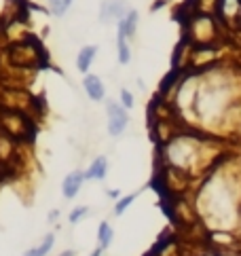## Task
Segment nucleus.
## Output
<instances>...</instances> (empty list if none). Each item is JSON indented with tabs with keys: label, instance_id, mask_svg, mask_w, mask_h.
Wrapping results in <instances>:
<instances>
[{
	"label": "nucleus",
	"instance_id": "nucleus-1",
	"mask_svg": "<svg viewBox=\"0 0 241 256\" xmlns=\"http://www.w3.org/2000/svg\"><path fill=\"white\" fill-rule=\"evenodd\" d=\"M44 53L38 42L34 40H20L8 47V60L17 68H34L42 62Z\"/></svg>",
	"mask_w": 241,
	"mask_h": 256
},
{
	"label": "nucleus",
	"instance_id": "nucleus-2",
	"mask_svg": "<svg viewBox=\"0 0 241 256\" xmlns=\"http://www.w3.org/2000/svg\"><path fill=\"white\" fill-rule=\"evenodd\" d=\"M0 130L8 134L13 140H24L30 136V118L17 108H0Z\"/></svg>",
	"mask_w": 241,
	"mask_h": 256
},
{
	"label": "nucleus",
	"instance_id": "nucleus-3",
	"mask_svg": "<svg viewBox=\"0 0 241 256\" xmlns=\"http://www.w3.org/2000/svg\"><path fill=\"white\" fill-rule=\"evenodd\" d=\"M106 132L110 138H118L123 136L127 125H129V114H127V108L116 102V100H106Z\"/></svg>",
	"mask_w": 241,
	"mask_h": 256
},
{
	"label": "nucleus",
	"instance_id": "nucleus-4",
	"mask_svg": "<svg viewBox=\"0 0 241 256\" xmlns=\"http://www.w3.org/2000/svg\"><path fill=\"white\" fill-rule=\"evenodd\" d=\"M129 13L127 0H102L98 20L102 24H118Z\"/></svg>",
	"mask_w": 241,
	"mask_h": 256
},
{
	"label": "nucleus",
	"instance_id": "nucleus-5",
	"mask_svg": "<svg viewBox=\"0 0 241 256\" xmlns=\"http://www.w3.org/2000/svg\"><path fill=\"white\" fill-rule=\"evenodd\" d=\"M82 89L91 102H104L106 100V85L98 74H85L82 76Z\"/></svg>",
	"mask_w": 241,
	"mask_h": 256
},
{
	"label": "nucleus",
	"instance_id": "nucleus-6",
	"mask_svg": "<svg viewBox=\"0 0 241 256\" xmlns=\"http://www.w3.org/2000/svg\"><path fill=\"white\" fill-rule=\"evenodd\" d=\"M85 182H87L85 172L74 170V172L66 174V178H64V182H62V195L66 197V199H74V197L78 195V190L82 188Z\"/></svg>",
	"mask_w": 241,
	"mask_h": 256
},
{
	"label": "nucleus",
	"instance_id": "nucleus-7",
	"mask_svg": "<svg viewBox=\"0 0 241 256\" xmlns=\"http://www.w3.org/2000/svg\"><path fill=\"white\" fill-rule=\"evenodd\" d=\"M98 51H100L98 44H82V47H80L78 56H76V70L80 72V74H89L91 64L96 62Z\"/></svg>",
	"mask_w": 241,
	"mask_h": 256
},
{
	"label": "nucleus",
	"instance_id": "nucleus-8",
	"mask_svg": "<svg viewBox=\"0 0 241 256\" xmlns=\"http://www.w3.org/2000/svg\"><path fill=\"white\" fill-rule=\"evenodd\" d=\"M138 22H140V13L136 8H129V13L116 24V34H123L125 38H134L138 32Z\"/></svg>",
	"mask_w": 241,
	"mask_h": 256
},
{
	"label": "nucleus",
	"instance_id": "nucleus-9",
	"mask_svg": "<svg viewBox=\"0 0 241 256\" xmlns=\"http://www.w3.org/2000/svg\"><path fill=\"white\" fill-rule=\"evenodd\" d=\"M106 174H108V159L104 157V154H100V157H96L94 161L89 163V168L85 170V178L102 182L106 178Z\"/></svg>",
	"mask_w": 241,
	"mask_h": 256
},
{
	"label": "nucleus",
	"instance_id": "nucleus-10",
	"mask_svg": "<svg viewBox=\"0 0 241 256\" xmlns=\"http://www.w3.org/2000/svg\"><path fill=\"white\" fill-rule=\"evenodd\" d=\"M116 60L120 66H127L132 62V47H129V38L123 34H116Z\"/></svg>",
	"mask_w": 241,
	"mask_h": 256
},
{
	"label": "nucleus",
	"instance_id": "nucleus-11",
	"mask_svg": "<svg viewBox=\"0 0 241 256\" xmlns=\"http://www.w3.org/2000/svg\"><path fill=\"white\" fill-rule=\"evenodd\" d=\"M112 240H114V228H112V224L110 222H100L98 224V246L100 248H104V250H108L110 248V244H112Z\"/></svg>",
	"mask_w": 241,
	"mask_h": 256
},
{
	"label": "nucleus",
	"instance_id": "nucleus-12",
	"mask_svg": "<svg viewBox=\"0 0 241 256\" xmlns=\"http://www.w3.org/2000/svg\"><path fill=\"white\" fill-rule=\"evenodd\" d=\"M53 246H55V235L49 233V235L42 237V242H40L38 246H34V248L26 250L24 256H47V254L53 250Z\"/></svg>",
	"mask_w": 241,
	"mask_h": 256
},
{
	"label": "nucleus",
	"instance_id": "nucleus-13",
	"mask_svg": "<svg viewBox=\"0 0 241 256\" xmlns=\"http://www.w3.org/2000/svg\"><path fill=\"white\" fill-rule=\"evenodd\" d=\"M72 4H74V0H47V8L53 17H66Z\"/></svg>",
	"mask_w": 241,
	"mask_h": 256
},
{
	"label": "nucleus",
	"instance_id": "nucleus-14",
	"mask_svg": "<svg viewBox=\"0 0 241 256\" xmlns=\"http://www.w3.org/2000/svg\"><path fill=\"white\" fill-rule=\"evenodd\" d=\"M136 197H138V193H132V195H127V197H120V199H116V204H114V216H123L125 212H127V208L134 204L136 201Z\"/></svg>",
	"mask_w": 241,
	"mask_h": 256
},
{
	"label": "nucleus",
	"instance_id": "nucleus-15",
	"mask_svg": "<svg viewBox=\"0 0 241 256\" xmlns=\"http://www.w3.org/2000/svg\"><path fill=\"white\" fill-rule=\"evenodd\" d=\"M89 212H91V210H89L87 206H78V208H74L72 212L68 214V222H70V224H78L80 220H85V218L89 216Z\"/></svg>",
	"mask_w": 241,
	"mask_h": 256
},
{
	"label": "nucleus",
	"instance_id": "nucleus-16",
	"mask_svg": "<svg viewBox=\"0 0 241 256\" xmlns=\"http://www.w3.org/2000/svg\"><path fill=\"white\" fill-rule=\"evenodd\" d=\"M118 98H120V104H123L127 110H129V108H134V94L129 89H120Z\"/></svg>",
	"mask_w": 241,
	"mask_h": 256
},
{
	"label": "nucleus",
	"instance_id": "nucleus-17",
	"mask_svg": "<svg viewBox=\"0 0 241 256\" xmlns=\"http://www.w3.org/2000/svg\"><path fill=\"white\" fill-rule=\"evenodd\" d=\"M108 197H112V199H120V190H116V188H108V193H106Z\"/></svg>",
	"mask_w": 241,
	"mask_h": 256
},
{
	"label": "nucleus",
	"instance_id": "nucleus-18",
	"mask_svg": "<svg viewBox=\"0 0 241 256\" xmlns=\"http://www.w3.org/2000/svg\"><path fill=\"white\" fill-rule=\"evenodd\" d=\"M102 254H104V248H100V246H98L94 252H91V256H102Z\"/></svg>",
	"mask_w": 241,
	"mask_h": 256
},
{
	"label": "nucleus",
	"instance_id": "nucleus-19",
	"mask_svg": "<svg viewBox=\"0 0 241 256\" xmlns=\"http://www.w3.org/2000/svg\"><path fill=\"white\" fill-rule=\"evenodd\" d=\"M60 256H74V250H66V252H62Z\"/></svg>",
	"mask_w": 241,
	"mask_h": 256
}]
</instances>
